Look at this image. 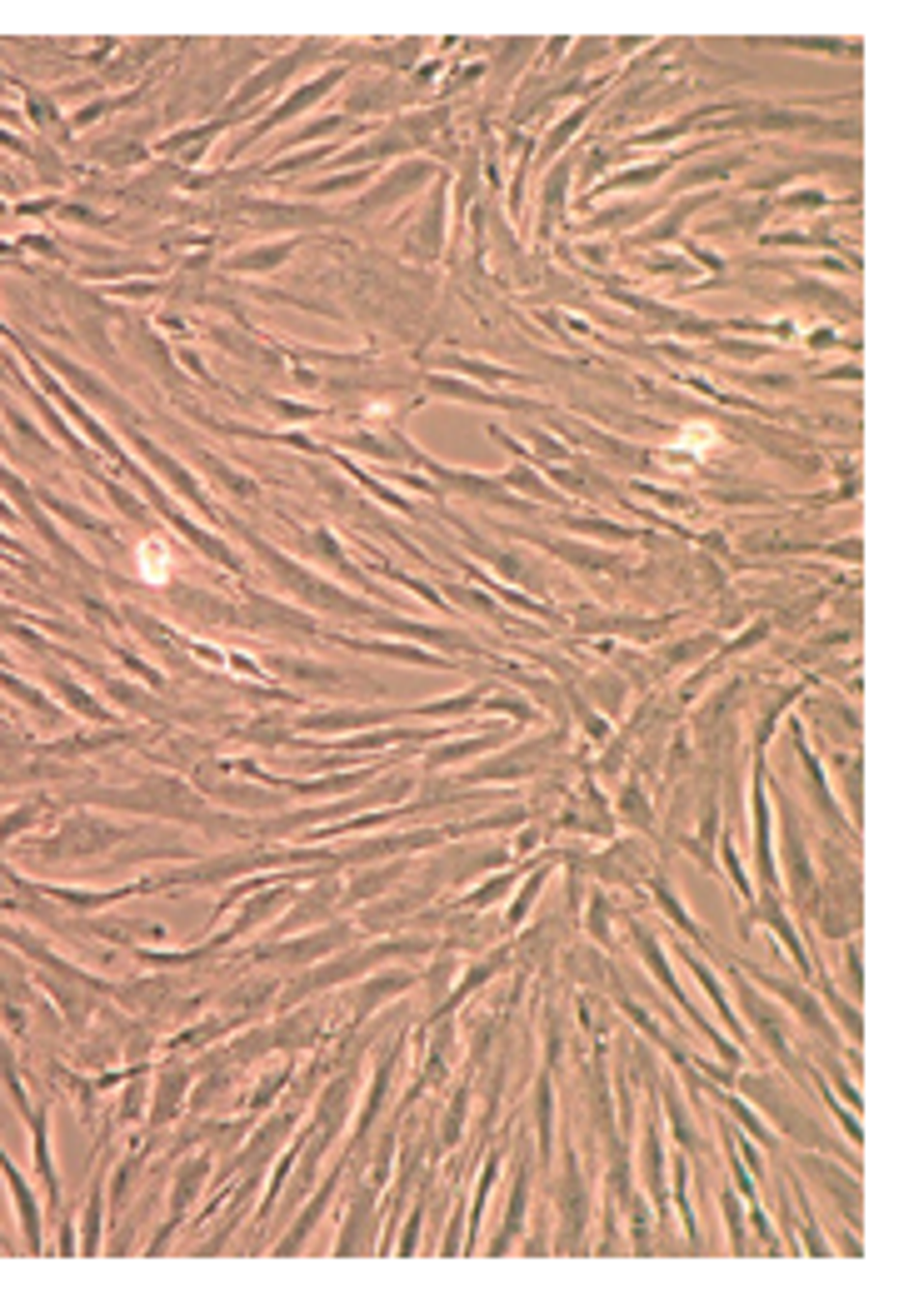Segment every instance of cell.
Returning <instances> with one entry per match:
<instances>
[{"mask_svg":"<svg viewBox=\"0 0 924 1298\" xmlns=\"http://www.w3.org/2000/svg\"><path fill=\"white\" fill-rule=\"evenodd\" d=\"M135 559H140V575H146L151 584H165V579H170V550H165L160 540H146Z\"/></svg>","mask_w":924,"mask_h":1298,"instance_id":"cell-1","label":"cell"}]
</instances>
